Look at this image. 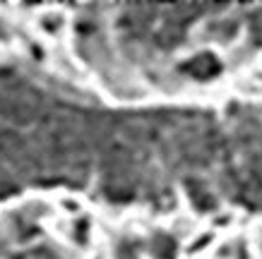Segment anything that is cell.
Masks as SVG:
<instances>
[{
	"label": "cell",
	"mask_w": 262,
	"mask_h": 259,
	"mask_svg": "<svg viewBox=\"0 0 262 259\" xmlns=\"http://www.w3.org/2000/svg\"><path fill=\"white\" fill-rule=\"evenodd\" d=\"M236 144H241V154L233 151L236 166L231 168L236 195L262 211V115L250 113L236 118Z\"/></svg>",
	"instance_id": "1"
}]
</instances>
